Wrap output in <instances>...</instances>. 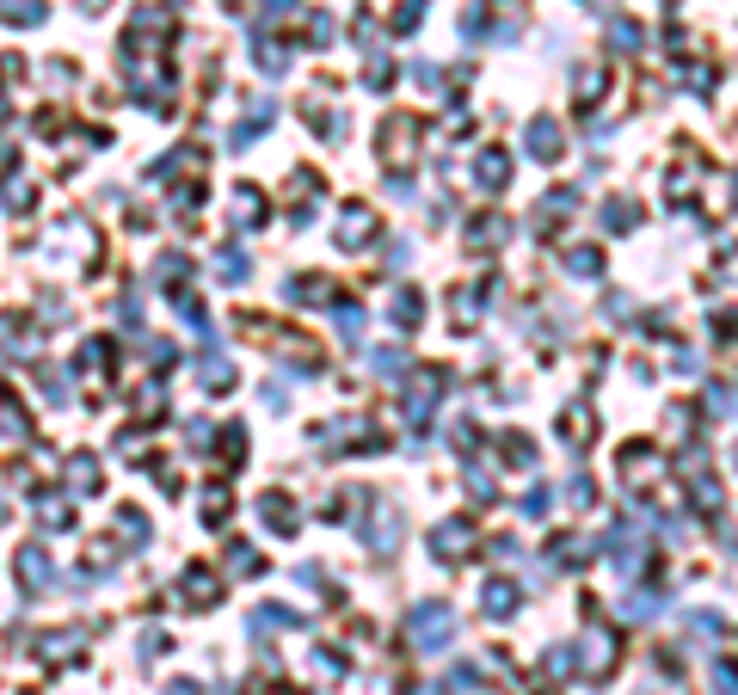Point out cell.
I'll return each mask as SVG.
<instances>
[{
  "label": "cell",
  "instance_id": "1",
  "mask_svg": "<svg viewBox=\"0 0 738 695\" xmlns=\"http://www.w3.org/2000/svg\"><path fill=\"white\" fill-rule=\"evenodd\" d=\"M456 640V609L450 603H419L412 609V646L419 653H443Z\"/></svg>",
  "mask_w": 738,
  "mask_h": 695
},
{
  "label": "cell",
  "instance_id": "2",
  "mask_svg": "<svg viewBox=\"0 0 738 695\" xmlns=\"http://www.w3.org/2000/svg\"><path fill=\"white\" fill-rule=\"evenodd\" d=\"M529 154H535V160H554V154H560V124H554V118H535V124H529Z\"/></svg>",
  "mask_w": 738,
  "mask_h": 695
},
{
  "label": "cell",
  "instance_id": "3",
  "mask_svg": "<svg viewBox=\"0 0 738 695\" xmlns=\"http://www.w3.org/2000/svg\"><path fill=\"white\" fill-rule=\"evenodd\" d=\"M431 542H437V560H462L474 536H468V523H443V530H437Z\"/></svg>",
  "mask_w": 738,
  "mask_h": 695
},
{
  "label": "cell",
  "instance_id": "4",
  "mask_svg": "<svg viewBox=\"0 0 738 695\" xmlns=\"http://www.w3.org/2000/svg\"><path fill=\"white\" fill-rule=\"evenodd\" d=\"M511 609H517V584L492 578V584H487V615H511Z\"/></svg>",
  "mask_w": 738,
  "mask_h": 695
},
{
  "label": "cell",
  "instance_id": "5",
  "mask_svg": "<svg viewBox=\"0 0 738 695\" xmlns=\"http://www.w3.org/2000/svg\"><path fill=\"white\" fill-rule=\"evenodd\" d=\"M480 185H504V154H480Z\"/></svg>",
  "mask_w": 738,
  "mask_h": 695
},
{
  "label": "cell",
  "instance_id": "6",
  "mask_svg": "<svg viewBox=\"0 0 738 695\" xmlns=\"http://www.w3.org/2000/svg\"><path fill=\"white\" fill-rule=\"evenodd\" d=\"M603 222H610V228H634L640 216H634V203H610V210H603Z\"/></svg>",
  "mask_w": 738,
  "mask_h": 695
},
{
  "label": "cell",
  "instance_id": "7",
  "mask_svg": "<svg viewBox=\"0 0 738 695\" xmlns=\"http://www.w3.org/2000/svg\"><path fill=\"white\" fill-rule=\"evenodd\" d=\"M566 265H573V271H579V278H597V265H603V259H597V253H573V259H566Z\"/></svg>",
  "mask_w": 738,
  "mask_h": 695
},
{
  "label": "cell",
  "instance_id": "8",
  "mask_svg": "<svg viewBox=\"0 0 738 695\" xmlns=\"http://www.w3.org/2000/svg\"><path fill=\"white\" fill-rule=\"evenodd\" d=\"M610 37H621V43H627V50H634V43H640V25H634V19H621V25H615Z\"/></svg>",
  "mask_w": 738,
  "mask_h": 695
}]
</instances>
